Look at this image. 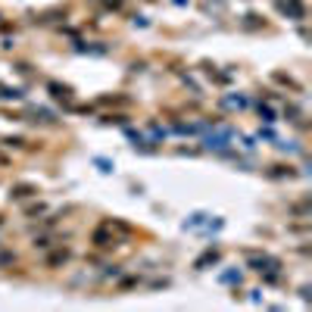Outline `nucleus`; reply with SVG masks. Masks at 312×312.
Returning <instances> with one entry per match:
<instances>
[{"instance_id": "f257e3e1", "label": "nucleus", "mask_w": 312, "mask_h": 312, "mask_svg": "<svg viewBox=\"0 0 312 312\" xmlns=\"http://www.w3.org/2000/svg\"><path fill=\"white\" fill-rule=\"evenodd\" d=\"M234 128H228V125H218L212 122V131L206 128V134H203V150H215V153H225V150L231 147V141H234Z\"/></svg>"}, {"instance_id": "f03ea898", "label": "nucleus", "mask_w": 312, "mask_h": 312, "mask_svg": "<svg viewBox=\"0 0 312 312\" xmlns=\"http://www.w3.org/2000/svg\"><path fill=\"white\" fill-rule=\"evenodd\" d=\"M250 269L265 275V281H278V269H281V259L269 256V253H253L250 256Z\"/></svg>"}, {"instance_id": "7ed1b4c3", "label": "nucleus", "mask_w": 312, "mask_h": 312, "mask_svg": "<svg viewBox=\"0 0 312 312\" xmlns=\"http://www.w3.org/2000/svg\"><path fill=\"white\" fill-rule=\"evenodd\" d=\"M91 244L97 250H109V247H119V237L112 234V225L103 222L100 228H94V234H91Z\"/></svg>"}, {"instance_id": "20e7f679", "label": "nucleus", "mask_w": 312, "mask_h": 312, "mask_svg": "<svg viewBox=\"0 0 312 312\" xmlns=\"http://www.w3.org/2000/svg\"><path fill=\"white\" fill-rule=\"evenodd\" d=\"M275 6H278V13H284L287 19H294V22L306 19V3H303V0H275Z\"/></svg>"}, {"instance_id": "39448f33", "label": "nucleus", "mask_w": 312, "mask_h": 312, "mask_svg": "<svg viewBox=\"0 0 312 312\" xmlns=\"http://www.w3.org/2000/svg\"><path fill=\"white\" fill-rule=\"evenodd\" d=\"M38 194V184H13L9 188V200H28Z\"/></svg>"}, {"instance_id": "423d86ee", "label": "nucleus", "mask_w": 312, "mask_h": 312, "mask_svg": "<svg viewBox=\"0 0 312 312\" xmlns=\"http://www.w3.org/2000/svg\"><path fill=\"white\" fill-rule=\"evenodd\" d=\"M222 106H225V109H247L250 100H247L244 94H228V97H222Z\"/></svg>"}, {"instance_id": "0eeeda50", "label": "nucleus", "mask_w": 312, "mask_h": 312, "mask_svg": "<svg viewBox=\"0 0 312 312\" xmlns=\"http://www.w3.org/2000/svg\"><path fill=\"white\" fill-rule=\"evenodd\" d=\"M215 262H218V247H209L197 262H194V269H206V265H215Z\"/></svg>"}, {"instance_id": "6e6552de", "label": "nucleus", "mask_w": 312, "mask_h": 312, "mask_svg": "<svg viewBox=\"0 0 312 312\" xmlns=\"http://www.w3.org/2000/svg\"><path fill=\"white\" fill-rule=\"evenodd\" d=\"M259 119H262L265 125H275V122H278V112H275L269 103H259Z\"/></svg>"}, {"instance_id": "1a4fd4ad", "label": "nucleus", "mask_w": 312, "mask_h": 312, "mask_svg": "<svg viewBox=\"0 0 312 312\" xmlns=\"http://www.w3.org/2000/svg\"><path fill=\"white\" fill-rule=\"evenodd\" d=\"M206 218H209V215H206V212H194V215L188 218V222H184V228H188V231H194V228H200V225H206Z\"/></svg>"}, {"instance_id": "9d476101", "label": "nucleus", "mask_w": 312, "mask_h": 312, "mask_svg": "<svg viewBox=\"0 0 312 312\" xmlns=\"http://www.w3.org/2000/svg\"><path fill=\"white\" fill-rule=\"evenodd\" d=\"M166 128H159V125L156 122H150V141H153V144H159V141H166Z\"/></svg>"}, {"instance_id": "9b49d317", "label": "nucleus", "mask_w": 312, "mask_h": 312, "mask_svg": "<svg viewBox=\"0 0 312 312\" xmlns=\"http://www.w3.org/2000/svg\"><path fill=\"white\" fill-rule=\"evenodd\" d=\"M78 50H82V53H106L109 47H106V44H78Z\"/></svg>"}, {"instance_id": "f8f14e48", "label": "nucleus", "mask_w": 312, "mask_h": 312, "mask_svg": "<svg viewBox=\"0 0 312 312\" xmlns=\"http://www.w3.org/2000/svg\"><path fill=\"white\" fill-rule=\"evenodd\" d=\"M218 281H222V284H240V272H234V269L222 272V275H218Z\"/></svg>"}, {"instance_id": "ddd939ff", "label": "nucleus", "mask_w": 312, "mask_h": 312, "mask_svg": "<svg viewBox=\"0 0 312 312\" xmlns=\"http://www.w3.org/2000/svg\"><path fill=\"white\" fill-rule=\"evenodd\" d=\"M47 91H50V94H53L56 100H69V91H66V88H60L56 82H50V85H47Z\"/></svg>"}, {"instance_id": "4468645a", "label": "nucleus", "mask_w": 312, "mask_h": 312, "mask_svg": "<svg viewBox=\"0 0 312 312\" xmlns=\"http://www.w3.org/2000/svg\"><path fill=\"white\" fill-rule=\"evenodd\" d=\"M66 259H69V250H56V253H53V256L47 259V265H63Z\"/></svg>"}, {"instance_id": "2eb2a0df", "label": "nucleus", "mask_w": 312, "mask_h": 312, "mask_svg": "<svg viewBox=\"0 0 312 312\" xmlns=\"http://www.w3.org/2000/svg\"><path fill=\"white\" fill-rule=\"evenodd\" d=\"M269 175H272V178H284V175L291 178L294 172H291V166H287V169H284V166H272V172H269Z\"/></svg>"}, {"instance_id": "dca6fc26", "label": "nucleus", "mask_w": 312, "mask_h": 312, "mask_svg": "<svg viewBox=\"0 0 312 312\" xmlns=\"http://www.w3.org/2000/svg\"><path fill=\"white\" fill-rule=\"evenodd\" d=\"M16 262V253H9V250H0V265H13Z\"/></svg>"}, {"instance_id": "f3484780", "label": "nucleus", "mask_w": 312, "mask_h": 312, "mask_svg": "<svg viewBox=\"0 0 312 312\" xmlns=\"http://www.w3.org/2000/svg\"><path fill=\"white\" fill-rule=\"evenodd\" d=\"M94 163L100 166V172H112V169H115V166L109 163V159H103V156H97V159H94Z\"/></svg>"}, {"instance_id": "a211bd4d", "label": "nucleus", "mask_w": 312, "mask_h": 312, "mask_svg": "<svg viewBox=\"0 0 312 312\" xmlns=\"http://www.w3.org/2000/svg\"><path fill=\"white\" fill-rule=\"evenodd\" d=\"M3 144H6V147H25V141H22V137H6Z\"/></svg>"}, {"instance_id": "6ab92c4d", "label": "nucleus", "mask_w": 312, "mask_h": 312, "mask_svg": "<svg viewBox=\"0 0 312 312\" xmlns=\"http://www.w3.org/2000/svg\"><path fill=\"white\" fill-rule=\"evenodd\" d=\"M34 247H41V250H47V247H50V237H34Z\"/></svg>"}, {"instance_id": "aec40b11", "label": "nucleus", "mask_w": 312, "mask_h": 312, "mask_svg": "<svg viewBox=\"0 0 312 312\" xmlns=\"http://www.w3.org/2000/svg\"><path fill=\"white\" fill-rule=\"evenodd\" d=\"M259 137H265V141H278V137H275V131H272V128H262V131H259Z\"/></svg>"}, {"instance_id": "412c9836", "label": "nucleus", "mask_w": 312, "mask_h": 312, "mask_svg": "<svg viewBox=\"0 0 312 312\" xmlns=\"http://www.w3.org/2000/svg\"><path fill=\"white\" fill-rule=\"evenodd\" d=\"M100 3H103V6H112V9H115V6H122V0H100Z\"/></svg>"}, {"instance_id": "4be33fe9", "label": "nucleus", "mask_w": 312, "mask_h": 312, "mask_svg": "<svg viewBox=\"0 0 312 312\" xmlns=\"http://www.w3.org/2000/svg\"><path fill=\"white\" fill-rule=\"evenodd\" d=\"M175 3H178V6H184V3H188V0H175Z\"/></svg>"}]
</instances>
